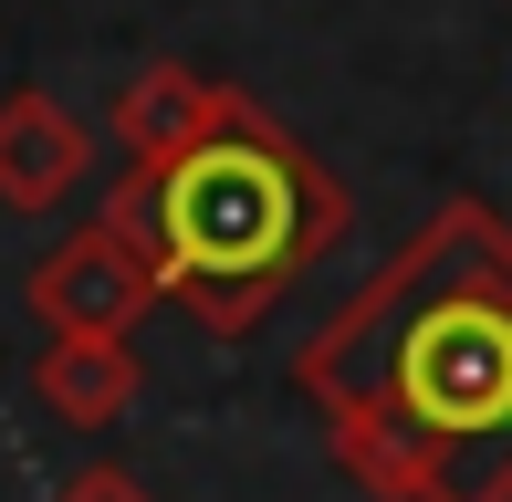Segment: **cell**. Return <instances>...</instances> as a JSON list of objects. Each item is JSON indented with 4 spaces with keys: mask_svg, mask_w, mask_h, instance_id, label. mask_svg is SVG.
<instances>
[{
    "mask_svg": "<svg viewBox=\"0 0 512 502\" xmlns=\"http://www.w3.org/2000/svg\"><path fill=\"white\" fill-rule=\"evenodd\" d=\"M157 293H168V283H157V262L115 231V220L63 231L32 272H21V304H32L42 335H136Z\"/></svg>",
    "mask_w": 512,
    "mask_h": 502,
    "instance_id": "3",
    "label": "cell"
},
{
    "mask_svg": "<svg viewBox=\"0 0 512 502\" xmlns=\"http://www.w3.org/2000/svg\"><path fill=\"white\" fill-rule=\"evenodd\" d=\"M105 220L157 262V283L199 314L209 335H251L262 304L345 241V189L314 147H293L251 95L168 168H126L105 189Z\"/></svg>",
    "mask_w": 512,
    "mask_h": 502,
    "instance_id": "2",
    "label": "cell"
},
{
    "mask_svg": "<svg viewBox=\"0 0 512 502\" xmlns=\"http://www.w3.org/2000/svg\"><path fill=\"white\" fill-rule=\"evenodd\" d=\"M220 116H230V84L189 74V63H136V74L115 84V105H105V136L126 147V168H168V157H189Z\"/></svg>",
    "mask_w": 512,
    "mask_h": 502,
    "instance_id": "5",
    "label": "cell"
},
{
    "mask_svg": "<svg viewBox=\"0 0 512 502\" xmlns=\"http://www.w3.org/2000/svg\"><path fill=\"white\" fill-rule=\"evenodd\" d=\"M95 178V126L42 84L0 95V210H63Z\"/></svg>",
    "mask_w": 512,
    "mask_h": 502,
    "instance_id": "4",
    "label": "cell"
},
{
    "mask_svg": "<svg viewBox=\"0 0 512 502\" xmlns=\"http://www.w3.org/2000/svg\"><path fill=\"white\" fill-rule=\"evenodd\" d=\"M53 502H157L147 482H126V471H84V482H63Z\"/></svg>",
    "mask_w": 512,
    "mask_h": 502,
    "instance_id": "7",
    "label": "cell"
},
{
    "mask_svg": "<svg viewBox=\"0 0 512 502\" xmlns=\"http://www.w3.org/2000/svg\"><path fill=\"white\" fill-rule=\"evenodd\" d=\"M32 398L53 408L63 429H115V419H126V398H136V356H126V335H42V356H32Z\"/></svg>",
    "mask_w": 512,
    "mask_h": 502,
    "instance_id": "6",
    "label": "cell"
},
{
    "mask_svg": "<svg viewBox=\"0 0 512 502\" xmlns=\"http://www.w3.org/2000/svg\"><path fill=\"white\" fill-rule=\"evenodd\" d=\"M293 387L377 502H512V220L429 210L293 356Z\"/></svg>",
    "mask_w": 512,
    "mask_h": 502,
    "instance_id": "1",
    "label": "cell"
}]
</instances>
